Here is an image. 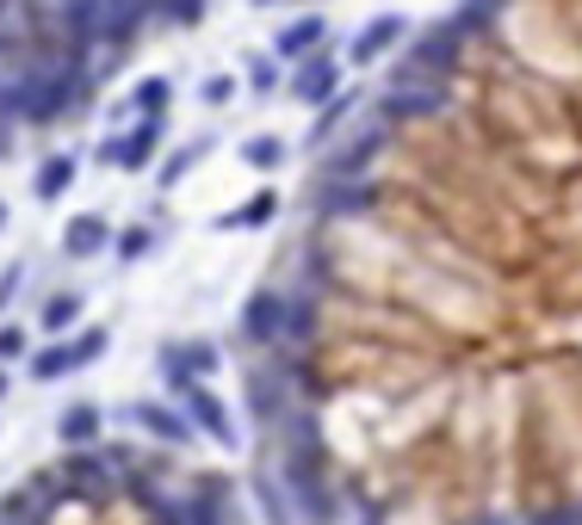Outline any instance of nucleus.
Segmentation results:
<instances>
[{
  "instance_id": "f8f14e48",
  "label": "nucleus",
  "mask_w": 582,
  "mask_h": 525,
  "mask_svg": "<svg viewBox=\"0 0 582 525\" xmlns=\"http://www.w3.org/2000/svg\"><path fill=\"white\" fill-rule=\"evenodd\" d=\"M242 93H254V99L285 93V62L273 56V50H248V56H242Z\"/></svg>"
},
{
  "instance_id": "423d86ee",
  "label": "nucleus",
  "mask_w": 582,
  "mask_h": 525,
  "mask_svg": "<svg viewBox=\"0 0 582 525\" xmlns=\"http://www.w3.org/2000/svg\"><path fill=\"white\" fill-rule=\"evenodd\" d=\"M335 44V25H329V13H292V19H279V31H273V56L292 68V62H304V56H316V50H329Z\"/></svg>"
},
{
  "instance_id": "9d476101",
  "label": "nucleus",
  "mask_w": 582,
  "mask_h": 525,
  "mask_svg": "<svg viewBox=\"0 0 582 525\" xmlns=\"http://www.w3.org/2000/svg\"><path fill=\"white\" fill-rule=\"evenodd\" d=\"M292 154H298V142L292 137H279V130H254V137H242L236 161L254 173V180H273V173L292 168Z\"/></svg>"
},
{
  "instance_id": "6e6552de",
  "label": "nucleus",
  "mask_w": 582,
  "mask_h": 525,
  "mask_svg": "<svg viewBox=\"0 0 582 525\" xmlns=\"http://www.w3.org/2000/svg\"><path fill=\"white\" fill-rule=\"evenodd\" d=\"M285 211H292V204H285V192L267 180V185H254V192L236 204V211H223V216H218V229H230V235H254V229H273V223H279Z\"/></svg>"
},
{
  "instance_id": "f3484780",
  "label": "nucleus",
  "mask_w": 582,
  "mask_h": 525,
  "mask_svg": "<svg viewBox=\"0 0 582 525\" xmlns=\"http://www.w3.org/2000/svg\"><path fill=\"white\" fill-rule=\"evenodd\" d=\"M7 223H13V211H7V199H0V229H7Z\"/></svg>"
},
{
  "instance_id": "1a4fd4ad",
  "label": "nucleus",
  "mask_w": 582,
  "mask_h": 525,
  "mask_svg": "<svg viewBox=\"0 0 582 525\" xmlns=\"http://www.w3.org/2000/svg\"><path fill=\"white\" fill-rule=\"evenodd\" d=\"M81 180V154L75 149H50L44 161H32V204H63Z\"/></svg>"
},
{
  "instance_id": "20e7f679",
  "label": "nucleus",
  "mask_w": 582,
  "mask_h": 525,
  "mask_svg": "<svg viewBox=\"0 0 582 525\" xmlns=\"http://www.w3.org/2000/svg\"><path fill=\"white\" fill-rule=\"evenodd\" d=\"M347 81L353 75H347V62H341V44H329V50H316V56H304V62L285 68V99L304 106V111H316V106H329Z\"/></svg>"
},
{
  "instance_id": "ddd939ff",
  "label": "nucleus",
  "mask_w": 582,
  "mask_h": 525,
  "mask_svg": "<svg viewBox=\"0 0 582 525\" xmlns=\"http://www.w3.org/2000/svg\"><path fill=\"white\" fill-rule=\"evenodd\" d=\"M236 99H242V68H211V75L199 81V111H211V118L230 111Z\"/></svg>"
},
{
  "instance_id": "9b49d317",
  "label": "nucleus",
  "mask_w": 582,
  "mask_h": 525,
  "mask_svg": "<svg viewBox=\"0 0 582 525\" xmlns=\"http://www.w3.org/2000/svg\"><path fill=\"white\" fill-rule=\"evenodd\" d=\"M112 216L106 211H81V216H68L63 223V254L68 260H99V254H106L112 247Z\"/></svg>"
},
{
  "instance_id": "39448f33",
  "label": "nucleus",
  "mask_w": 582,
  "mask_h": 525,
  "mask_svg": "<svg viewBox=\"0 0 582 525\" xmlns=\"http://www.w3.org/2000/svg\"><path fill=\"white\" fill-rule=\"evenodd\" d=\"M173 106H180V87H173V75L149 68V75H137V81H130V93L112 106V124L125 130V124H137V118H173Z\"/></svg>"
},
{
  "instance_id": "dca6fc26",
  "label": "nucleus",
  "mask_w": 582,
  "mask_h": 525,
  "mask_svg": "<svg viewBox=\"0 0 582 525\" xmlns=\"http://www.w3.org/2000/svg\"><path fill=\"white\" fill-rule=\"evenodd\" d=\"M254 7H279V13H310V7H322V0H254Z\"/></svg>"
},
{
  "instance_id": "4468645a",
  "label": "nucleus",
  "mask_w": 582,
  "mask_h": 525,
  "mask_svg": "<svg viewBox=\"0 0 582 525\" xmlns=\"http://www.w3.org/2000/svg\"><path fill=\"white\" fill-rule=\"evenodd\" d=\"M156 242H161V223H156V216H130L125 229L112 235V254L130 266V260H142V254H149Z\"/></svg>"
},
{
  "instance_id": "7ed1b4c3",
  "label": "nucleus",
  "mask_w": 582,
  "mask_h": 525,
  "mask_svg": "<svg viewBox=\"0 0 582 525\" xmlns=\"http://www.w3.org/2000/svg\"><path fill=\"white\" fill-rule=\"evenodd\" d=\"M410 38H415V19H410V13H378V19H366V25L341 44L347 75H372V68H384V62L410 44Z\"/></svg>"
},
{
  "instance_id": "0eeeda50",
  "label": "nucleus",
  "mask_w": 582,
  "mask_h": 525,
  "mask_svg": "<svg viewBox=\"0 0 582 525\" xmlns=\"http://www.w3.org/2000/svg\"><path fill=\"white\" fill-rule=\"evenodd\" d=\"M218 149V130H192V137H180V142H168V154H161L156 161V173H149V180H156V192H173V185L180 180H192V173H199V161H205V154Z\"/></svg>"
},
{
  "instance_id": "f03ea898",
  "label": "nucleus",
  "mask_w": 582,
  "mask_h": 525,
  "mask_svg": "<svg viewBox=\"0 0 582 525\" xmlns=\"http://www.w3.org/2000/svg\"><path fill=\"white\" fill-rule=\"evenodd\" d=\"M168 142H173V118H137V124H125V130H112V137L94 142V168L137 180V173H156Z\"/></svg>"
},
{
  "instance_id": "2eb2a0df",
  "label": "nucleus",
  "mask_w": 582,
  "mask_h": 525,
  "mask_svg": "<svg viewBox=\"0 0 582 525\" xmlns=\"http://www.w3.org/2000/svg\"><path fill=\"white\" fill-rule=\"evenodd\" d=\"M75 315H81V297H75V291H56V297L44 303V328H68Z\"/></svg>"
},
{
  "instance_id": "f257e3e1",
  "label": "nucleus",
  "mask_w": 582,
  "mask_h": 525,
  "mask_svg": "<svg viewBox=\"0 0 582 525\" xmlns=\"http://www.w3.org/2000/svg\"><path fill=\"white\" fill-rule=\"evenodd\" d=\"M0 525H261L248 489L199 451L156 439L63 446L0 494Z\"/></svg>"
}]
</instances>
